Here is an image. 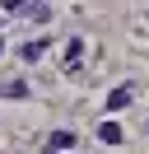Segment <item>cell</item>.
Segmentation results:
<instances>
[{
	"label": "cell",
	"mask_w": 149,
	"mask_h": 154,
	"mask_svg": "<svg viewBox=\"0 0 149 154\" xmlns=\"http://www.w3.org/2000/svg\"><path fill=\"white\" fill-rule=\"evenodd\" d=\"M65 149H74V131H56L51 135V154H65Z\"/></svg>",
	"instance_id": "obj_1"
},
{
	"label": "cell",
	"mask_w": 149,
	"mask_h": 154,
	"mask_svg": "<svg viewBox=\"0 0 149 154\" xmlns=\"http://www.w3.org/2000/svg\"><path fill=\"white\" fill-rule=\"evenodd\" d=\"M98 140H102V145H117V140H121V126H117V122H102V126H98Z\"/></svg>",
	"instance_id": "obj_2"
},
{
	"label": "cell",
	"mask_w": 149,
	"mask_h": 154,
	"mask_svg": "<svg viewBox=\"0 0 149 154\" xmlns=\"http://www.w3.org/2000/svg\"><path fill=\"white\" fill-rule=\"evenodd\" d=\"M126 103H130V89H112V94H107V107H112V112L126 107Z\"/></svg>",
	"instance_id": "obj_3"
},
{
	"label": "cell",
	"mask_w": 149,
	"mask_h": 154,
	"mask_svg": "<svg viewBox=\"0 0 149 154\" xmlns=\"http://www.w3.org/2000/svg\"><path fill=\"white\" fill-rule=\"evenodd\" d=\"M79 51H84V42H79V38L65 42V66H74V61H79Z\"/></svg>",
	"instance_id": "obj_4"
},
{
	"label": "cell",
	"mask_w": 149,
	"mask_h": 154,
	"mask_svg": "<svg viewBox=\"0 0 149 154\" xmlns=\"http://www.w3.org/2000/svg\"><path fill=\"white\" fill-rule=\"evenodd\" d=\"M42 47H47V42H23V61H37V56H42Z\"/></svg>",
	"instance_id": "obj_5"
},
{
	"label": "cell",
	"mask_w": 149,
	"mask_h": 154,
	"mask_svg": "<svg viewBox=\"0 0 149 154\" xmlns=\"http://www.w3.org/2000/svg\"><path fill=\"white\" fill-rule=\"evenodd\" d=\"M0 5H5V10H19V5H23V0H0Z\"/></svg>",
	"instance_id": "obj_6"
},
{
	"label": "cell",
	"mask_w": 149,
	"mask_h": 154,
	"mask_svg": "<svg viewBox=\"0 0 149 154\" xmlns=\"http://www.w3.org/2000/svg\"><path fill=\"white\" fill-rule=\"evenodd\" d=\"M0 51H5V42H0Z\"/></svg>",
	"instance_id": "obj_7"
}]
</instances>
